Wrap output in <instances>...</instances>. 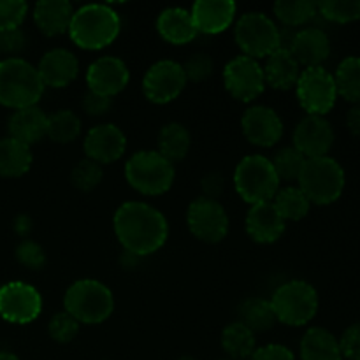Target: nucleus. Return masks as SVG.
Returning a JSON list of instances; mask_svg holds the SVG:
<instances>
[{"label": "nucleus", "instance_id": "nucleus-1", "mask_svg": "<svg viewBox=\"0 0 360 360\" xmlns=\"http://www.w3.org/2000/svg\"><path fill=\"white\" fill-rule=\"evenodd\" d=\"M112 227L125 253L148 257L158 252L169 238L167 218L146 202H123L116 210Z\"/></svg>", "mask_w": 360, "mask_h": 360}, {"label": "nucleus", "instance_id": "nucleus-2", "mask_svg": "<svg viewBox=\"0 0 360 360\" xmlns=\"http://www.w3.org/2000/svg\"><path fill=\"white\" fill-rule=\"evenodd\" d=\"M122 30L120 14L104 4H88L74 11L69 37L77 48L98 51L116 41Z\"/></svg>", "mask_w": 360, "mask_h": 360}, {"label": "nucleus", "instance_id": "nucleus-3", "mask_svg": "<svg viewBox=\"0 0 360 360\" xmlns=\"http://www.w3.org/2000/svg\"><path fill=\"white\" fill-rule=\"evenodd\" d=\"M44 90L37 67L30 62L20 56L0 60V104L14 111L37 105Z\"/></svg>", "mask_w": 360, "mask_h": 360}, {"label": "nucleus", "instance_id": "nucleus-4", "mask_svg": "<svg viewBox=\"0 0 360 360\" xmlns=\"http://www.w3.org/2000/svg\"><path fill=\"white\" fill-rule=\"evenodd\" d=\"M63 308L72 319L84 326H97L105 322L115 311V295L102 281L84 278L67 288L63 295Z\"/></svg>", "mask_w": 360, "mask_h": 360}, {"label": "nucleus", "instance_id": "nucleus-5", "mask_svg": "<svg viewBox=\"0 0 360 360\" xmlns=\"http://www.w3.org/2000/svg\"><path fill=\"white\" fill-rule=\"evenodd\" d=\"M125 178L127 183L143 195H164L174 183V164L157 150L137 151L127 160Z\"/></svg>", "mask_w": 360, "mask_h": 360}, {"label": "nucleus", "instance_id": "nucleus-6", "mask_svg": "<svg viewBox=\"0 0 360 360\" xmlns=\"http://www.w3.org/2000/svg\"><path fill=\"white\" fill-rule=\"evenodd\" d=\"M297 183L309 202L329 206L343 195L347 178L340 162L327 155L306 160Z\"/></svg>", "mask_w": 360, "mask_h": 360}, {"label": "nucleus", "instance_id": "nucleus-7", "mask_svg": "<svg viewBox=\"0 0 360 360\" xmlns=\"http://www.w3.org/2000/svg\"><path fill=\"white\" fill-rule=\"evenodd\" d=\"M280 178L269 158L264 155H246L234 172V186L245 202H271L280 190Z\"/></svg>", "mask_w": 360, "mask_h": 360}, {"label": "nucleus", "instance_id": "nucleus-8", "mask_svg": "<svg viewBox=\"0 0 360 360\" xmlns=\"http://www.w3.org/2000/svg\"><path fill=\"white\" fill-rule=\"evenodd\" d=\"M271 306L278 322L290 327H301L315 319L319 311V294L308 281L292 280L274 290Z\"/></svg>", "mask_w": 360, "mask_h": 360}, {"label": "nucleus", "instance_id": "nucleus-9", "mask_svg": "<svg viewBox=\"0 0 360 360\" xmlns=\"http://www.w3.org/2000/svg\"><path fill=\"white\" fill-rule=\"evenodd\" d=\"M234 37L243 55L250 58H267L271 53L281 48L280 28L264 13H246L238 18Z\"/></svg>", "mask_w": 360, "mask_h": 360}, {"label": "nucleus", "instance_id": "nucleus-10", "mask_svg": "<svg viewBox=\"0 0 360 360\" xmlns=\"http://www.w3.org/2000/svg\"><path fill=\"white\" fill-rule=\"evenodd\" d=\"M295 94L301 108L311 116H326L338 101L334 76L323 67L302 70L295 84Z\"/></svg>", "mask_w": 360, "mask_h": 360}, {"label": "nucleus", "instance_id": "nucleus-11", "mask_svg": "<svg viewBox=\"0 0 360 360\" xmlns=\"http://www.w3.org/2000/svg\"><path fill=\"white\" fill-rule=\"evenodd\" d=\"M186 225L199 241L217 245L227 238L231 220L220 200L197 197L186 210Z\"/></svg>", "mask_w": 360, "mask_h": 360}, {"label": "nucleus", "instance_id": "nucleus-12", "mask_svg": "<svg viewBox=\"0 0 360 360\" xmlns=\"http://www.w3.org/2000/svg\"><path fill=\"white\" fill-rule=\"evenodd\" d=\"M42 295L25 281H9L0 287V319L16 326H27L39 319Z\"/></svg>", "mask_w": 360, "mask_h": 360}, {"label": "nucleus", "instance_id": "nucleus-13", "mask_svg": "<svg viewBox=\"0 0 360 360\" xmlns=\"http://www.w3.org/2000/svg\"><path fill=\"white\" fill-rule=\"evenodd\" d=\"M225 90L241 102H252L266 90V77L259 60L239 55L232 58L224 69Z\"/></svg>", "mask_w": 360, "mask_h": 360}, {"label": "nucleus", "instance_id": "nucleus-14", "mask_svg": "<svg viewBox=\"0 0 360 360\" xmlns=\"http://www.w3.org/2000/svg\"><path fill=\"white\" fill-rule=\"evenodd\" d=\"M186 76L181 63L174 60H160L146 70L143 77V94L158 105L169 104L181 95L186 86Z\"/></svg>", "mask_w": 360, "mask_h": 360}, {"label": "nucleus", "instance_id": "nucleus-15", "mask_svg": "<svg viewBox=\"0 0 360 360\" xmlns=\"http://www.w3.org/2000/svg\"><path fill=\"white\" fill-rule=\"evenodd\" d=\"M334 144V129L326 116L308 115L294 130V148L306 158L327 157Z\"/></svg>", "mask_w": 360, "mask_h": 360}, {"label": "nucleus", "instance_id": "nucleus-16", "mask_svg": "<svg viewBox=\"0 0 360 360\" xmlns=\"http://www.w3.org/2000/svg\"><path fill=\"white\" fill-rule=\"evenodd\" d=\"M129 81V67L118 56H101L86 70L88 90L109 98L122 94Z\"/></svg>", "mask_w": 360, "mask_h": 360}, {"label": "nucleus", "instance_id": "nucleus-17", "mask_svg": "<svg viewBox=\"0 0 360 360\" xmlns=\"http://www.w3.org/2000/svg\"><path fill=\"white\" fill-rule=\"evenodd\" d=\"M241 129L246 139L260 148H271L283 137V122L273 108L252 105L241 118Z\"/></svg>", "mask_w": 360, "mask_h": 360}, {"label": "nucleus", "instance_id": "nucleus-18", "mask_svg": "<svg viewBox=\"0 0 360 360\" xmlns=\"http://www.w3.org/2000/svg\"><path fill=\"white\" fill-rule=\"evenodd\" d=\"M84 155L98 165L112 164L125 155L127 136L115 123L94 127L84 137Z\"/></svg>", "mask_w": 360, "mask_h": 360}, {"label": "nucleus", "instance_id": "nucleus-19", "mask_svg": "<svg viewBox=\"0 0 360 360\" xmlns=\"http://www.w3.org/2000/svg\"><path fill=\"white\" fill-rule=\"evenodd\" d=\"M238 6L232 0H199L190 9L197 34L217 35L227 30L236 20Z\"/></svg>", "mask_w": 360, "mask_h": 360}, {"label": "nucleus", "instance_id": "nucleus-20", "mask_svg": "<svg viewBox=\"0 0 360 360\" xmlns=\"http://www.w3.org/2000/svg\"><path fill=\"white\" fill-rule=\"evenodd\" d=\"M246 234L259 245L276 243L285 234L287 221L280 217L273 202L253 204L245 218Z\"/></svg>", "mask_w": 360, "mask_h": 360}, {"label": "nucleus", "instance_id": "nucleus-21", "mask_svg": "<svg viewBox=\"0 0 360 360\" xmlns=\"http://www.w3.org/2000/svg\"><path fill=\"white\" fill-rule=\"evenodd\" d=\"M37 70L44 86L65 88L79 74V62H77V56L69 49L55 48L44 53Z\"/></svg>", "mask_w": 360, "mask_h": 360}, {"label": "nucleus", "instance_id": "nucleus-22", "mask_svg": "<svg viewBox=\"0 0 360 360\" xmlns=\"http://www.w3.org/2000/svg\"><path fill=\"white\" fill-rule=\"evenodd\" d=\"M288 49L299 65L306 69L322 67L330 55V39L320 28H302L292 37Z\"/></svg>", "mask_w": 360, "mask_h": 360}, {"label": "nucleus", "instance_id": "nucleus-23", "mask_svg": "<svg viewBox=\"0 0 360 360\" xmlns=\"http://www.w3.org/2000/svg\"><path fill=\"white\" fill-rule=\"evenodd\" d=\"M7 129L9 137L32 148L48 134V115L39 105L18 109L11 115Z\"/></svg>", "mask_w": 360, "mask_h": 360}, {"label": "nucleus", "instance_id": "nucleus-24", "mask_svg": "<svg viewBox=\"0 0 360 360\" xmlns=\"http://www.w3.org/2000/svg\"><path fill=\"white\" fill-rule=\"evenodd\" d=\"M262 69L266 84L281 91L295 88L302 72L301 65L288 48H278L276 51L271 53L266 58V65Z\"/></svg>", "mask_w": 360, "mask_h": 360}, {"label": "nucleus", "instance_id": "nucleus-25", "mask_svg": "<svg viewBox=\"0 0 360 360\" xmlns=\"http://www.w3.org/2000/svg\"><path fill=\"white\" fill-rule=\"evenodd\" d=\"M72 16L74 7L67 0H42L34 7L35 25L48 37H58L69 32Z\"/></svg>", "mask_w": 360, "mask_h": 360}, {"label": "nucleus", "instance_id": "nucleus-26", "mask_svg": "<svg viewBox=\"0 0 360 360\" xmlns=\"http://www.w3.org/2000/svg\"><path fill=\"white\" fill-rule=\"evenodd\" d=\"M157 30L165 42L174 46L188 44L199 35L190 11L183 7H169L162 11L157 18Z\"/></svg>", "mask_w": 360, "mask_h": 360}, {"label": "nucleus", "instance_id": "nucleus-27", "mask_svg": "<svg viewBox=\"0 0 360 360\" xmlns=\"http://www.w3.org/2000/svg\"><path fill=\"white\" fill-rule=\"evenodd\" d=\"M301 360H343L338 338L323 327L306 330L299 347Z\"/></svg>", "mask_w": 360, "mask_h": 360}, {"label": "nucleus", "instance_id": "nucleus-28", "mask_svg": "<svg viewBox=\"0 0 360 360\" xmlns=\"http://www.w3.org/2000/svg\"><path fill=\"white\" fill-rule=\"evenodd\" d=\"M34 162L32 148L13 137L0 139V176L2 178H21L27 174Z\"/></svg>", "mask_w": 360, "mask_h": 360}, {"label": "nucleus", "instance_id": "nucleus-29", "mask_svg": "<svg viewBox=\"0 0 360 360\" xmlns=\"http://www.w3.org/2000/svg\"><path fill=\"white\" fill-rule=\"evenodd\" d=\"M192 148V136L188 129L178 122L164 125L158 132V153L167 158L171 164L181 162Z\"/></svg>", "mask_w": 360, "mask_h": 360}, {"label": "nucleus", "instance_id": "nucleus-30", "mask_svg": "<svg viewBox=\"0 0 360 360\" xmlns=\"http://www.w3.org/2000/svg\"><path fill=\"white\" fill-rule=\"evenodd\" d=\"M221 348L231 360H248L257 350V338L241 322H232L221 330Z\"/></svg>", "mask_w": 360, "mask_h": 360}, {"label": "nucleus", "instance_id": "nucleus-31", "mask_svg": "<svg viewBox=\"0 0 360 360\" xmlns=\"http://www.w3.org/2000/svg\"><path fill=\"white\" fill-rule=\"evenodd\" d=\"M243 326L248 327L253 334L257 333H267L274 327L278 322L276 315L273 311L271 301L260 297L246 299L241 306H239V320Z\"/></svg>", "mask_w": 360, "mask_h": 360}, {"label": "nucleus", "instance_id": "nucleus-32", "mask_svg": "<svg viewBox=\"0 0 360 360\" xmlns=\"http://www.w3.org/2000/svg\"><path fill=\"white\" fill-rule=\"evenodd\" d=\"M271 202H273V206L276 207V211L285 221L302 220V218L308 217L309 207H311V202L299 186L280 188Z\"/></svg>", "mask_w": 360, "mask_h": 360}, {"label": "nucleus", "instance_id": "nucleus-33", "mask_svg": "<svg viewBox=\"0 0 360 360\" xmlns=\"http://www.w3.org/2000/svg\"><path fill=\"white\" fill-rule=\"evenodd\" d=\"M333 76L338 97H343L352 104H360V56L341 60Z\"/></svg>", "mask_w": 360, "mask_h": 360}, {"label": "nucleus", "instance_id": "nucleus-34", "mask_svg": "<svg viewBox=\"0 0 360 360\" xmlns=\"http://www.w3.org/2000/svg\"><path fill=\"white\" fill-rule=\"evenodd\" d=\"M81 134V118L70 109H60L48 116V134L46 137L56 144H69Z\"/></svg>", "mask_w": 360, "mask_h": 360}, {"label": "nucleus", "instance_id": "nucleus-35", "mask_svg": "<svg viewBox=\"0 0 360 360\" xmlns=\"http://www.w3.org/2000/svg\"><path fill=\"white\" fill-rule=\"evenodd\" d=\"M273 13L278 21L287 27H302L316 16L319 7H316V2H311V0H295V2L280 0L273 6Z\"/></svg>", "mask_w": 360, "mask_h": 360}, {"label": "nucleus", "instance_id": "nucleus-36", "mask_svg": "<svg viewBox=\"0 0 360 360\" xmlns=\"http://www.w3.org/2000/svg\"><path fill=\"white\" fill-rule=\"evenodd\" d=\"M274 171H276L280 181H299V176H301L302 167L306 164V158L295 150L294 146L281 148L280 151H276V155L271 160Z\"/></svg>", "mask_w": 360, "mask_h": 360}, {"label": "nucleus", "instance_id": "nucleus-37", "mask_svg": "<svg viewBox=\"0 0 360 360\" xmlns=\"http://www.w3.org/2000/svg\"><path fill=\"white\" fill-rule=\"evenodd\" d=\"M319 13L333 23H352L360 20V0H323L316 2Z\"/></svg>", "mask_w": 360, "mask_h": 360}, {"label": "nucleus", "instance_id": "nucleus-38", "mask_svg": "<svg viewBox=\"0 0 360 360\" xmlns=\"http://www.w3.org/2000/svg\"><path fill=\"white\" fill-rule=\"evenodd\" d=\"M102 178H104L102 165L90 160V158L77 162L74 165L72 172H70V183L79 192H91V190H95L102 183Z\"/></svg>", "mask_w": 360, "mask_h": 360}, {"label": "nucleus", "instance_id": "nucleus-39", "mask_svg": "<svg viewBox=\"0 0 360 360\" xmlns=\"http://www.w3.org/2000/svg\"><path fill=\"white\" fill-rule=\"evenodd\" d=\"M81 323L69 315L67 311L56 313L48 323V334L53 341L60 345L72 343L79 334Z\"/></svg>", "mask_w": 360, "mask_h": 360}, {"label": "nucleus", "instance_id": "nucleus-40", "mask_svg": "<svg viewBox=\"0 0 360 360\" xmlns=\"http://www.w3.org/2000/svg\"><path fill=\"white\" fill-rule=\"evenodd\" d=\"M27 13L28 6L23 0H0V34L21 28Z\"/></svg>", "mask_w": 360, "mask_h": 360}, {"label": "nucleus", "instance_id": "nucleus-41", "mask_svg": "<svg viewBox=\"0 0 360 360\" xmlns=\"http://www.w3.org/2000/svg\"><path fill=\"white\" fill-rule=\"evenodd\" d=\"M16 260L30 271H41L46 266V252L39 243L23 239L16 248Z\"/></svg>", "mask_w": 360, "mask_h": 360}, {"label": "nucleus", "instance_id": "nucleus-42", "mask_svg": "<svg viewBox=\"0 0 360 360\" xmlns=\"http://www.w3.org/2000/svg\"><path fill=\"white\" fill-rule=\"evenodd\" d=\"M183 70H185L186 81L202 83V81H206L213 74V58L210 55H206V53H195V55H192L186 60V63L183 65Z\"/></svg>", "mask_w": 360, "mask_h": 360}, {"label": "nucleus", "instance_id": "nucleus-43", "mask_svg": "<svg viewBox=\"0 0 360 360\" xmlns=\"http://www.w3.org/2000/svg\"><path fill=\"white\" fill-rule=\"evenodd\" d=\"M343 359L360 360V322L352 323L338 340Z\"/></svg>", "mask_w": 360, "mask_h": 360}, {"label": "nucleus", "instance_id": "nucleus-44", "mask_svg": "<svg viewBox=\"0 0 360 360\" xmlns=\"http://www.w3.org/2000/svg\"><path fill=\"white\" fill-rule=\"evenodd\" d=\"M25 46H27V37L21 32V28L0 34V53L7 55V58H18Z\"/></svg>", "mask_w": 360, "mask_h": 360}, {"label": "nucleus", "instance_id": "nucleus-45", "mask_svg": "<svg viewBox=\"0 0 360 360\" xmlns=\"http://www.w3.org/2000/svg\"><path fill=\"white\" fill-rule=\"evenodd\" d=\"M81 108H83V111L86 112L88 116L98 118V116H104L105 112H109V109L112 108V98L94 94V91L88 90L86 94H84L83 101H81Z\"/></svg>", "mask_w": 360, "mask_h": 360}, {"label": "nucleus", "instance_id": "nucleus-46", "mask_svg": "<svg viewBox=\"0 0 360 360\" xmlns=\"http://www.w3.org/2000/svg\"><path fill=\"white\" fill-rule=\"evenodd\" d=\"M248 360H295V355L288 347L273 343L257 348Z\"/></svg>", "mask_w": 360, "mask_h": 360}, {"label": "nucleus", "instance_id": "nucleus-47", "mask_svg": "<svg viewBox=\"0 0 360 360\" xmlns=\"http://www.w3.org/2000/svg\"><path fill=\"white\" fill-rule=\"evenodd\" d=\"M200 186H202V193H204L202 197L218 200V197L221 195V192H224V188H225L224 174H221V172H218V171L207 172V174L202 178V183H200Z\"/></svg>", "mask_w": 360, "mask_h": 360}, {"label": "nucleus", "instance_id": "nucleus-48", "mask_svg": "<svg viewBox=\"0 0 360 360\" xmlns=\"http://www.w3.org/2000/svg\"><path fill=\"white\" fill-rule=\"evenodd\" d=\"M347 129L352 136L360 137V104H355L347 115Z\"/></svg>", "mask_w": 360, "mask_h": 360}, {"label": "nucleus", "instance_id": "nucleus-49", "mask_svg": "<svg viewBox=\"0 0 360 360\" xmlns=\"http://www.w3.org/2000/svg\"><path fill=\"white\" fill-rule=\"evenodd\" d=\"M13 227H14V232H16L18 236H21V238H27L32 231V220L27 217V214H20V217H16V220H14Z\"/></svg>", "mask_w": 360, "mask_h": 360}, {"label": "nucleus", "instance_id": "nucleus-50", "mask_svg": "<svg viewBox=\"0 0 360 360\" xmlns=\"http://www.w3.org/2000/svg\"><path fill=\"white\" fill-rule=\"evenodd\" d=\"M0 360H20V357L11 352H0Z\"/></svg>", "mask_w": 360, "mask_h": 360}, {"label": "nucleus", "instance_id": "nucleus-51", "mask_svg": "<svg viewBox=\"0 0 360 360\" xmlns=\"http://www.w3.org/2000/svg\"><path fill=\"white\" fill-rule=\"evenodd\" d=\"M176 360H199V359H195V357H190V355H185V357H179V359H176Z\"/></svg>", "mask_w": 360, "mask_h": 360}, {"label": "nucleus", "instance_id": "nucleus-52", "mask_svg": "<svg viewBox=\"0 0 360 360\" xmlns=\"http://www.w3.org/2000/svg\"><path fill=\"white\" fill-rule=\"evenodd\" d=\"M218 360H231V359H218Z\"/></svg>", "mask_w": 360, "mask_h": 360}, {"label": "nucleus", "instance_id": "nucleus-53", "mask_svg": "<svg viewBox=\"0 0 360 360\" xmlns=\"http://www.w3.org/2000/svg\"><path fill=\"white\" fill-rule=\"evenodd\" d=\"M104 360H109V359H104Z\"/></svg>", "mask_w": 360, "mask_h": 360}]
</instances>
